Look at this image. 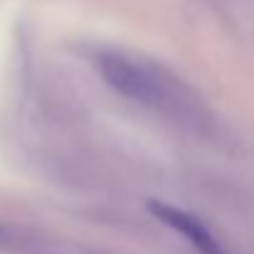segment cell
<instances>
[{
    "label": "cell",
    "mask_w": 254,
    "mask_h": 254,
    "mask_svg": "<svg viewBox=\"0 0 254 254\" xmlns=\"http://www.w3.org/2000/svg\"><path fill=\"white\" fill-rule=\"evenodd\" d=\"M99 72L121 96L163 114L185 128H200L207 124V111L200 99L156 62L109 52L99 57Z\"/></svg>",
    "instance_id": "6da1fadb"
},
{
    "label": "cell",
    "mask_w": 254,
    "mask_h": 254,
    "mask_svg": "<svg viewBox=\"0 0 254 254\" xmlns=\"http://www.w3.org/2000/svg\"><path fill=\"white\" fill-rule=\"evenodd\" d=\"M148 210L163 222L173 227L178 235H183L195 250L200 254H227L222 250V245L215 240V235L190 212L180 210V207H173V205H166V202H158V200H151L148 202Z\"/></svg>",
    "instance_id": "7a4b0ae2"
}]
</instances>
